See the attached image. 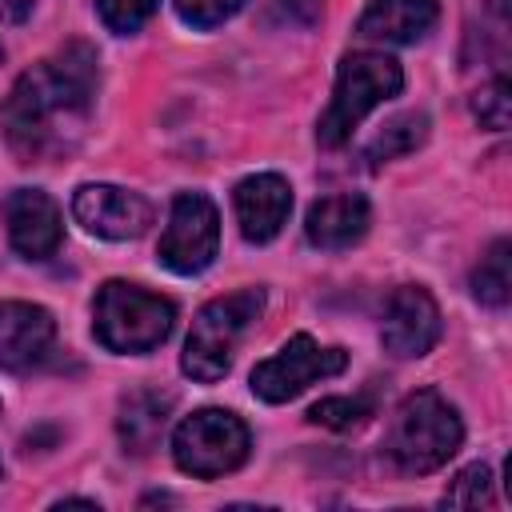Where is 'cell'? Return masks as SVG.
I'll use <instances>...</instances> for the list:
<instances>
[{
  "label": "cell",
  "mask_w": 512,
  "mask_h": 512,
  "mask_svg": "<svg viewBox=\"0 0 512 512\" xmlns=\"http://www.w3.org/2000/svg\"><path fill=\"white\" fill-rule=\"evenodd\" d=\"M92 96L96 52L88 44H68L12 84L8 100L0 104V128L8 144L28 160L60 156L80 140Z\"/></svg>",
  "instance_id": "obj_1"
},
{
  "label": "cell",
  "mask_w": 512,
  "mask_h": 512,
  "mask_svg": "<svg viewBox=\"0 0 512 512\" xmlns=\"http://www.w3.org/2000/svg\"><path fill=\"white\" fill-rule=\"evenodd\" d=\"M464 440V424L456 416V408L436 392V388H420L412 396H404V404L392 416L388 428V456L412 472H436L448 464V456L460 448Z\"/></svg>",
  "instance_id": "obj_2"
},
{
  "label": "cell",
  "mask_w": 512,
  "mask_h": 512,
  "mask_svg": "<svg viewBox=\"0 0 512 512\" xmlns=\"http://www.w3.org/2000/svg\"><path fill=\"white\" fill-rule=\"evenodd\" d=\"M176 324L172 300L128 284V280H108L96 292L92 304V332L108 352H152L168 340Z\"/></svg>",
  "instance_id": "obj_3"
},
{
  "label": "cell",
  "mask_w": 512,
  "mask_h": 512,
  "mask_svg": "<svg viewBox=\"0 0 512 512\" xmlns=\"http://www.w3.org/2000/svg\"><path fill=\"white\" fill-rule=\"evenodd\" d=\"M260 312H264L260 288H240L232 296H216L212 304H204L188 328L180 368L200 384H216L220 376H228L232 352Z\"/></svg>",
  "instance_id": "obj_4"
},
{
  "label": "cell",
  "mask_w": 512,
  "mask_h": 512,
  "mask_svg": "<svg viewBox=\"0 0 512 512\" xmlns=\"http://www.w3.org/2000/svg\"><path fill=\"white\" fill-rule=\"evenodd\" d=\"M404 84V72L392 56L384 52H352L340 60L336 68V88H332V104L316 128V140L324 148H340L356 124L376 108L384 104L388 96H396Z\"/></svg>",
  "instance_id": "obj_5"
},
{
  "label": "cell",
  "mask_w": 512,
  "mask_h": 512,
  "mask_svg": "<svg viewBox=\"0 0 512 512\" xmlns=\"http://www.w3.org/2000/svg\"><path fill=\"white\" fill-rule=\"evenodd\" d=\"M248 448H252V436H248L244 420L224 408H200V412L184 416L172 436L176 468L188 476H200V480L236 472L248 460Z\"/></svg>",
  "instance_id": "obj_6"
},
{
  "label": "cell",
  "mask_w": 512,
  "mask_h": 512,
  "mask_svg": "<svg viewBox=\"0 0 512 512\" xmlns=\"http://www.w3.org/2000/svg\"><path fill=\"white\" fill-rule=\"evenodd\" d=\"M216 248H220L216 204L204 192H180L172 200V216L156 248L160 264L172 268L176 276H196L216 260Z\"/></svg>",
  "instance_id": "obj_7"
},
{
  "label": "cell",
  "mask_w": 512,
  "mask_h": 512,
  "mask_svg": "<svg viewBox=\"0 0 512 512\" xmlns=\"http://www.w3.org/2000/svg\"><path fill=\"white\" fill-rule=\"evenodd\" d=\"M344 368H348L344 348H320L308 332H296L276 356H268L252 368V392L268 404H284V400L300 396L312 380L336 376Z\"/></svg>",
  "instance_id": "obj_8"
},
{
  "label": "cell",
  "mask_w": 512,
  "mask_h": 512,
  "mask_svg": "<svg viewBox=\"0 0 512 512\" xmlns=\"http://www.w3.org/2000/svg\"><path fill=\"white\" fill-rule=\"evenodd\" d=\"M72 216L104 240H136L152 224V204L116 184H84L72 196Z\"/></svg>",
  "instance_id": "obj_9"
},
{
  "label": "cell",
  "mask_w": 512,
  "mask_h": 512,
  "mask_svg": "<svg viewBox=\"0 0 512 512\" xmlns=\"http://www.w3.org/2000/svg\"><path fill=\"white\" fill-rule=\"evenodd\" d=\"M380 340L392 356L412 360L424 356L436 340H440V308L424 288H396L380 324Z\"/></svg>",
  "instance_id": "obj_10"
},
{
  "label": "cell",
  "mask_w": 512,
  "mask_h": 512,
  "mask_svg": "<svg viewBox=\"0 0 512 512\" xmlns=\"http://www.w3.org/2000/svg\"><path fill=\"white\" fill-rule=\"evenodd\" d=\"M56 340V320L40 304L4 300L0 304V368L28 372L36 368Z\"/></svg>",
  "instance_id": "obj_11"
},
{
  "label": "cell",
  "mask_w": 512,
  "mask_h": 512,
  "mask_svg": "<svg viewBox=\"0 0 512 512\" xmlns=\"http://www.w3.org/2000/svg\"><path fill=\"white\" fill-rule=\"evenodd\" d=\"M4 224H8L12 248L28 260H48L64 240L60 208L52 204V196L36 188H20L4 200Z\"/></svg>",
  "instance_id": "obj_12"
},
{
  "label": "cell",
  "mask_w": 512,
  "mask_h": 512,
  "mask_svg": "<svg viewBox=\"0 0 512 512\" xmlns=\"http://www.w3.org/2000/svg\"><path fill=\"white\" fill-rule=\"evenodd\" d=\"M232 204H236V220H240L244 240L268 244V240L288 224L292 188H288V180L276 176V172H256V176H248V180L236 184Z\"/></svg>",
  "instance_id": "obj_13"
},
{
  "label": "cell",
  "mask_w": 512,
  "mask_h": 512,
  "mask_svg": "<svg viewBox=\"0 0 512 512\" xmlns=\"http://www.w3.org/2000/svg\"><path fill=\"white\" fill-rule=\"evenodd\" d=\"M436 16H440L436 0H368L364 16L356 20V32L364 40L412 44L424 32H432Z\"/></svg>",
  "instance_id": "obj_14"
},
{
  "label": "cell",
  "mask_w": 512,
  "mask_h": 512,
  "mask_svg": "<svg viewBox=\"0 0 512 512\" xmlns=\"http://www.w3.org/2000/svg\"><path fill=\"white\" fill-rule=\"evenodd\" d=\"M304 232L316 248H348L368 232V200L360 192H340V196H324L308 208Z\"/></svg>",
  "instance_id": "obj_15"
},
{
  "label": "cell",
  "mask_w": 512,
  "mask_h": 512,
  "mask_svg": "<svg viewBox=\"0 0 512 512\" xmlns=\"http://www.w3.org/2000/svg\"><path fill=\"white\" fill-rule=\"evenodd\" d=\"M168 412H172V392L140 388V392L124 396V404H120V440L132 452H148L160 440V432L168 424Z\"/></svg>",
  "instance_id": "obj_16"
},
{
  "label": "cell",
  "mask_w": 512,
  "mask_h": 512,
  "mask_svg": "<svg viewBox=\"0 0 512 512\" xmlns=\"http://www.w3.org/2000/svg\"><path fill=\"white\" fill-rule=\"evenodd\" d=\"M424 136H428V116H424V112H400V116H392L388 124H380V132H376L372 144L364 148V160H368V164L396 160V156L412 152L416 144H424Z\"/></svg>",
  "instance_id": "obj_17"
},
{
  "label": "cell",
  "mask_w": 512,
  "mask_h": 512,
  "mask_svg": "<svg viewBox=\"0 0 512 512\" xmlns=\"http://www.w3.org/2000/svg\"><path fill=\"white\" fill-rule=\"evenodd\" d=\"M508 240H496L484 256H480V264H476V272H472V296L480 300V304H488V308H504L508 304V292H512V276H508Z\"/></svg>",
  "instance_id": "obj_18"
},
{
  "label": "cell",
  "mask_w": 512,
  "mask_h": 512,
  "mask_svg": "<svg viewBox=\"0 0 512 512\" xmlns=\"http://www.w3.org/2000/svg\"><path fill=\"white\" fill-rule=\"evenodd\" d=\"M444 504L452 508H480L492 504V468L488 464H468L444 492Z\"/></svg>",
  "instance_id": "obj_19"
},
{
  "label": "cell",
  "mask_w": 512,
  "mask_h": 512,
  "mask_svg": "<svg viewBox=\"0 0 512 512\" xmlns=\"http://www.w3.org/2000/svg\"><path fill=\"white\" fill-rule=\"evenodd\" d=\"M364 416H372V400L368 396H328V400L312 404V412H308V420L324 424V428H352Z\"/></svg>",
  "instance_id": "obj_20"
},
{
  "label": "cell",
  "mask_w": 512,
  "mask_h": 512,
  "mask_svg": "<svg viewBox=\"0 0 512 512\" xmlns=\"http://www.w3.org/2000/svg\"><path fill=\"white\" fill-rule=\"evenodd\" d=\"M156 4H160V0H96L100 20H104L112 32H120V36L136 32V28L156 12Z\"/></svg>",
  "instance_id": "obj_21"
},
{
  "label": "cell",
  "mask_w": 512,
  "mask_h": 512,
  "mask_svg": "<svg viewBox=\"0 0 512 512\" xmlns=\"http://www.w3.org/2000/svg\"><path fill=\"white\" fill-rule=\"evenodd\" d=\"M472 112L480 116V124H488V128H508V116H512V96H508V80L504 76H496L488 88H480L476 96H472Z\"/></svg>",
  "instance_id": "obj_22"
},
{
  "label": "cell",
  "mask_w": 512,
  "mask_h": 512,
  "mask_svg": "<svg viewBox=\"0 0 512 512\" xmlns=\"http://www.w3.org/2000/svg\"><path fill=\"white\" fill-rule=\"evenodd\" d=\"M244 0H176V12L184 24L192 28H216L224 24L232 12H240Z\"/></svg>",
  "instance_id": "obj_23"
},
{
  "label": "cell",
  "mask_w": 512,
  "mask_h": 512,
  "mask_svg": "<svg viewBox=\"0 0 512 512\" xmlns=\"http://www.w3.org/2000/svg\"><path fill=\"white\" fill-rule=\"evenodd\" d=\"M300 24H316L320 16H324V0H280Z\"/></svg>",
  "instance_id": "obj_24"
},
{
  "label": "cell",
  "mask_w": 512,
  "mask_h": 512,
  "mask_svg": "<svg viewBox=\"0 0 512 512\" xmlns=\"http://www.w3.org/2000/svg\"><path fill=\"white\" fill-rule=\"evenodd\" d=\"M32 4L36 0H0V20L4 24H24L32 16Z\"/></svg>",
  "instance_id": "obj_25"
},
{
  "label": "cell",
  "mask_w": 512,
  "mask_h": 512,
  "mask_svg": "<svg viewBox=\"0 0 512 512\" xmlns=\"http://www.w3.org/2000/svg\"><path fill=\"white\" fill-rule=\"evenodd\" d=\"M0 56H4V48H0Z\"/></svg>",
  "instance_id": "obj_26"
}]
</instances>
